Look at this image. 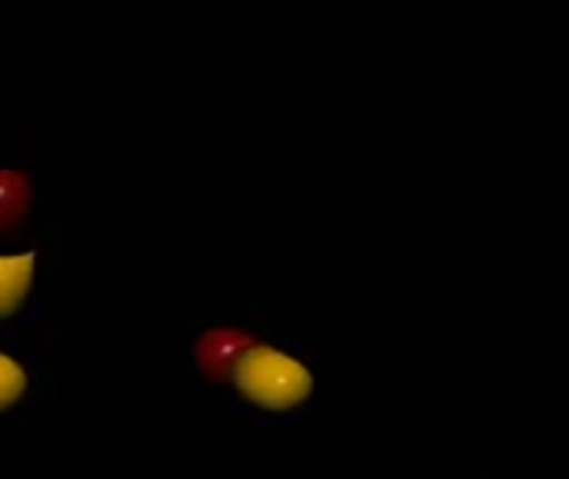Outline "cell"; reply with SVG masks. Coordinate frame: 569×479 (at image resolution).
<instances>
[{
	"instance_id": "5",
	"label": "cell",
	"mask_w": 569,
	"mask_h": 479,
	"mask_svg": "<svg viewBox=\"0 0 569 479\" xmlns=\"http://www.w3.org/2000/svg\"><path fill=\"white\" fill-rule=\"evenodd\" d=\"M23 383H27V380H23V370H20L10 357L0 353V410L13 407V403L20 400Z\"/></svg>"
},
{
	"instance_id": "4",
	"label": "cell",
	"mask_w": 569,
	"mask_h": 479,
	"mask_svg": "<svg viewBox=\"0 0 569 479\" xmlns=\"http://www.w3.org/2000/svg\"><path fill=\"white\" fill-rule=\"evenodd\" d=\"M27 207V183L20 173L0 170V230L13 227Z\"/></svg>"
},
{
	"instance_id": "1",
	"label": "cell",
	"mask_w": 569,
	"mask_h": 479,
	"mask_svg": "<svg viewBox=\"0 0 569 479\" xmlns=\"http://www.w3.org/2000/svg\"><path fill=\"white\" fill-rule=\"evenodd\" d=\"M240 393L267 410H293L310 397V373L303 363H297L287 353H277L270 347L247 350L240 363L233 367Z\"/></svg>"
},
{
	"instance_id": "3",
	"label": "cell",
	"mask_w": 569,
	"mask_h": 479,
	"mask_svg": "<svg viewBox=\"0 0 569 479\" xmlns=\"http://www.w3.org/2000/svg\"><path fill=\"white\" fill-rule=\"evenodd\" d=\"M33 263H37V253L0 257V320L10 317L23 303L30 277H33Z\"/></svg>"
},
{
	"instance_id": "2",
	"label": "cell",
	"mask_w": 569,
	"mask_h": 479,
	"mask_svg": "<svg viewBox=\"0 0 569 479\" xmlns=\"http://www.w3.org/2000/svg\"><path fill=\"white\" fill-rule=\"evenodd\" d=\"M250 350V340L247 337H240V333H207L203 340H200V347H197V360H200V367L210 373V377H227L237 363H240V357Z\"/></svg>"
}]
</instances>
